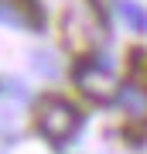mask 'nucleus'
<instances>
[{
	"label": "nucleus",
	"instance_id": "f257e3e1",
	"mask_svg": "<svg viewBox=\"0 0 147 154\" xmlns=\"http://www.w3.org/2000/svg\"><path fill=\"white\" fill-rule=\"evenodd\" d=\"M34 120H38V130L51 144H65L69 137H75V130L82 123V113L69 103V99H62V96H44L38 103Z\"/></svg>",
	"mask_w": 147,
	"mask_h": 154
},
{
	"label": "nucleus",
	"instance_id": "f03ea898",
	"mask_svg": "<svg viewBox=\"0 0 147 154\" xmlns=\"http://www.w3.org/2000/svg\"><path fill=\"white\" fill-rule=\"evenodd\" d=\"M75 86L79 93L86 99H93V103H113L116 96H120V79H116V72L103 65V62L96 58H86L75 65Z\"/></svg>",
	"mask_w": 147,
	"mask_h": 154
},
{
	"label": "nucleus",
	"instance_id": "7ed1b4c3",
	"mask_svg": "<svg viewBox=\"0 0 147 154\" xmlns=\"http://www.w3.org/2000/svg\"><path fill=\"white\" fill-rule=\"evenodd\" d=\"M96 38H99V34H96V24L86 21V14H82V11H72V14L65 17V41L72 45V48L86 51V48H93Z\"/></svg>",
	"mask_w": 147,
	"mask_h": 154
},
{
	"label": "nucleus",
	"instance_id": "20e7f679",
	"mask_svg": "<svg viewBox=\"0 0 147 154\" xmlns=\"http://www.w3.org/2000/svg\"><path fill=\"white\" fill-rule=\"evenodd\" d=\"M0 17H7L11 24L38 28L41 24V7H38V0H0Z\"/></svg>",
	"mask_w": 147,
	"mask_h": 154
},
{
	"label": "nucleus",
	"instance_id": "39448f33",
	"mask_svg": "<svg viewBox=\"0 0 147 154\" xmlns=\"http://www.w3.org/2000/svg\"><path fill=\"white\" fill-rule=\"evenodd\" d=\"M116 14H120V21L133 34H144L147 31V11L140 4H133V0H116Z\"/></svg>",
	"mask_w": 147,
	"mask_h": 154
},
{
	"label": "nucleus",
	"instance_id": "423d86ee",
	"mask_svg": "<svg viewBox=\"0 0 147 154\" xmlns=\"http://www.w3.org/2000/svg\"><path fill=\"white\" fill-rule=\"evenodd\" d=\"M116 99L127 106V113H130L133 120H144L147 116V93L140 86H120V96Z\"/></svg>",
	"mask_w": 147,
	"mask_h": 154
}]
</instances>
